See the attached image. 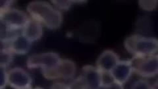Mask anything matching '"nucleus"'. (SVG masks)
Returning a JSON list of instances; mask_svg holds the SVG:
<instances>
[{"mask_svg":"<svg viewBox=\"0 0 158 89\" xmlns=\"http://www.w3.org/2000/svg\"><path fill=\"white\" fill-rule=\"evenodd\" d=\"M157 57H158V54H157Z\"/></svg>","mask_w":158,"mask_h":89,"instance_id":"nucleus-25","label":"nucleus"},{"mask_svg":"<svg viewBox=\"0 0 158 89\" xmlns=\"http://www.w3.org/2000/svg\"><path fill=\"white\" fill-rule=\"evenodd\" d=\"M13 59V54L7 49L1 47L0 50V67H6L11 63Z\"/></svg>","mask_w":158,"mask_h":89,"instance_id":"nucleus-14","label":"nucleus"},{"mask_svg":"<svg viewBox=\"0 0 158 89\" xmlns=\"http://www.w3.org/2000/svg\"><path fill=\"white\" fill-rule=\"evenodd\" d=\"M51 89H71L68 84L63 83H55L51 87Z\"/></svg>","mask_w":158,"mask_h":89,"instance_id":"nucleus-20","label":"nucleus"},{"mask_svg":"<svg viewBox=\"0 0 158 89\" xmlns=\"http://www.w3.org/2000/svg\"><path fill=\"white\" fill-rule=\"evenodd\" d=\"M151 88L152 86H150L149 83L146 80L140 79L133 83L131 89H151Z\"/></svg>","mask_w":158,"mask_h":89,"instance_id":"nucleus-18","label":"nucleus"},{"mask_svg":"<svg viewBox=\"0 0 158 89\" xmlns=\"http://www.w3.org/2000/svg\"><path fill=\"white\" fill-rule=\"evenodd\" d=\"M8 85L14 89H23L32 87V78L23 68L15 67L7 71Z\"/></svg>","mask_w":158,"mask_h":89,"instance_id":"nucleus-8","label":"nucleus"},{"mask_svg":"<svg viewBox=\"0 0 158 89\" xmlns=\"http://www.w3.org/2000/svg\"><path fill=\"white\" fill-rule=\"evenodd\" d=\"M103 74L94 66H85L81 75L68 84L71 89H97L103 83Z\"/></svg>","mask_w":158,"mask_h":89,"instance_id":"nucleus-3","label":"nucleus"},{"mask_svg":"<svg viewBox=\"0 0 158 89\" xmlns=\"http://www.w3.org/2000/svg\"><path fill=\"white\" fill-rule=\"evenodd\" d=\"M124 46L133 57L150 56L158 53V39L153 37L133 34L125 40Z\"/></svg>","mask_w":158,"mask_h":89,"instance_id":"nucleus-2","label":"nucleus"},{"mask_svg":"<svg viewBox=\"0 0 158 89\" xmlns=\"http://www.w3.org/2000/svg\"><path fill=\"white\" fill-rule=\"evenodd\" d=\"M97 89H123L122 85L118 84L112 82L110 83H103L101 86L99 87Z\"/></svg>","mask_w":158,"mask_h":89,"instance_id":"nucleus-19","label":"nucleus"},{"mask_svg":"<svg viewBox=\"0 0 158 89\" xmlns=\"http://www.w3.org/2000/svg\"><path fill=\"white\" fill-rule=\"evenodd\" d=\"M7 85L8 78L6 68L0 67V89H5Z\"/></svg>","mask_w":158,"mask_h":89,"instance_id":"nucleus-17","label":"nucleus"},{"mask_svg":"<svg viewBox=\"0 0 158 89\" xmlns=\"http://www.w3.org/2000/svg\"><path fill=\"white\" fill-rule=\"evenodd\" d=\"M41 70L43 76L48 80L71 79L75 75L77 67L75 62L70 59H61L54 67Z\"/></svg>","mask_w":158,"mask_h":89,"instance_id":"nucleus-4","label":"nucleus"},{"mask_svg":"<svg viewBox=\"0 0 158 89\" xmlns=\"http://www.w3.org/2000/svg\"><path fill=\"white\" fill-rule=\"evenodd\" d=\"M61 58L57 53L44 52L36 53L29 56L27 61V66L28 69H41L53 67L60 61Z\"/></svg>","mask_w":158,"mask_h":89,"instance_id":"nucleus-7","label":"nucleus"},{"mask_svg":"<svg viewBox=\"0 0 158 89\" xmlns=\"http://www.w3.org/2000/svg\"><path fill=\"white\" fill-rule=\"evenodd\" d=\"M31 44L32 42L21 33L8 43L6 44H1V45L2 47L7 49L13 54L24 55L27 53L31 49Z\"/></svg>","mask_w":158,"mask_h":89,"instance_id":"nucleus-11","label":"nucleus"},{"mask_svg":"<svg viewBox=\"0 0 158 89\" xmlns=\"http://www.w3.org/2000/svg\"><path fill=\"white\" fill-rule=\"evenodd\" d=\"M140 7L147 11H154L157 7V1H139L138 2Z\"/></svg>","mask_w":158,"mask_h":89,"instance_id":"nucleus-16","label":"nucleus"},{"mask_svg":"<svg viewBox=\"0 0 158 89\" xmlns=\"http://www.w3.org/2000/svg\"><path fill=\"white\" fill-rule=\"evenodd\" d=\"M133 69L130 60L119 61L110 73L113 82L123 85L131 77Z\"/></svg>","mask_w":158,"mask_h":89,"instance_id":"nucleus-9","label":"nucleus"},{"mask_svg":"<svg viewBox=\"0 0 158 89\" xmlns=\"http://www.w3.org/2000/svg\"><path fill=\"white\" fill-rule=\"evenodd\" d=\"M43 25L33 19H30L22 30V34L31 42L40 39L43 35Z\"/></svg>","mask_w":158,"mask_h":89,"instance_id":"nucleus-12","label":"nucleus"},{"mask_svg":"<svg viewBox=\"0 0 158 89\" xmlns=\"http://www.w3.org/2000/svg\"><path fill=\"white\" fill-rule=\"evenodd\" d=\"M27 9L32 19L40 22L49 29L56 30L61 25L62 13L47 2L40 1L31 2L28 5Z\"/></svg>","mask_w":158,"mask_h":89,"instance_id":"nucleus-1","label":"nucleus"},{"mask_svg":"<svg viewBox=\"0 0 158 89\" xmlns=\"http://www.w3.org/2000/svg\"><path fill=\"white\" fill-rule=\"evenodd\" d=\"M52 3L59 11H67L71 8L73 3H75V1H52Z\"/></svg>","mask_w":158,"mask_h":89,"instance_id":"nucleus-15","label":"nucleus"},{"mask_svg":"<svg viewBox=\"0 0 158 89\" xmlns=\"http://www.w3.org/2000/svg\"><path fill=\"white\" fill-rule=\"evenodd\" d=\"M33 89H44L43 88H41V87H36L35 88H33Z\"/></svg>","mask_w":158,"mask_h":89,"instance_id":"nucleus-23","label":"nucleus"},{"mask_svg":"<svg viewBox=\"0 0 158 89\" xmlns=\"http://www.w3.org/2000/svg\"><path fill=\"white\" fill-rule=\"evenodd\" d=\"M130 61L133 72L142 77H152L158 74V57L157 55L133 57Z\"/></svg>","mask_w":158,"mask_h":89,"instance_id":"nucleus-5","label":"nucleus"},{"mask_svg":"<svg viewBox=\"0 0 158 89\" xmlns=\"http://www.w3.org/2000/svg\"><path fill=\"white\" fill-rule=\"evenodd\" d=\"M151 89H158V79L154 83V85L152 86Z\"/></svg>","mask_w":158,"mask_h":89,"instance_id":"nucleus-22","label":"nucleus"},{"mask_svg":"<svg viewBox=\"0 0 158 89\" xmlns=\"http://www.w3.org/2000/svg\"><path fill=\"white\" fill-rule=\"evenodd\" d=\"M119 61V58L115 52L110 49H107L98 57L96 61V67L103 74H110Z\"/></svg>","mask_w":158,"mask_h":89,"instance_id":"nucleus-10","label":"nucleus"},{"mask_svg":"<svg viewBox=\"0 0 158 89\" xmlns=\"http://www.w3.org/2000/svg\"><path fill=\"white\" fill-rule=\"evenodd\" d=\"M13 1H1L0 2V10H4L9 8H11Z\"/></svg>","mask_w":158,"mask_h":89,"instance_id":"nucleus-21","label":"nucleus"},{"mask_svg":"<svg viewBox=\"0 0 158 89\" xmlns=\"http://www.w3.org/2000/svg\"><path fill=\"white\" fill-rule=\"evenodd\" d=\"M19 31H15L9 28L4 24L0 23V40H1V44H6L11 40L17 35H19Z\"/></svg>","mask_w":158,"mask_h":89,"instance_id":"nucleus-13","label":"nucleus"},{"mask_svg":"<svg viewBox=\"0 0 158 89\" xmlns=\"http://www.w3.org/2000/svg\"><path fill=\"white\" fill-rule=\"evenodd\" d=\"M23 89H33L32 87H28V88H23Z\"/></svg>","mask_w":158,"mask_h":89,"instance_id":"nucleus-24","label":"nucleus"},{"mask_svg":"<svg viewBox=\"0 0 158 89\" xmlns=\"http://www.w3.org/2000/svg\"><path fill=\"white\" fill-rule=\"evenodd\" d=\"M29 19L27 15L21 10L11 7L0 10V23L15 31H22Z\"/></svg>","mask_w":158,"mask_h":89,"instance_id":"nucleus-6","label":"nucleus"}]
</instances>
